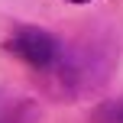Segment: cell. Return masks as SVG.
<instances>
[{"label": "cell", "instance_id": "cell-1", "mask_svg": "<svg viewBox=\"0 0 123 123\" xmlns=\"http://www.w3.org/2000/svg\"><path fill=\"white\" fill-rule=\"evenodd\" d=\"M3 49L10 52L13 58L26 62L29 68H39V71H45V68H52L62 55L58 42L52 32L39 29V26H19V29H13V36L3 42Z\"/></svg>", "mask_w": 123, "mask_h": 123}, {"label": "cell", "instance_id": "cell-2", "mask_svg": "<svg viewBox=\"0 0 123 123\" xmlns=\"http://www.w3.org/2000/svg\"><path fill=\"white\" fill-rule=\"evenodd\" d=\"M94 123H123V97L100 104L94 110Z\"/></svg>", "mask_w": 123, "mask_h": 123}, {"label": "cell", "instance_id": "cell-3", "mask_svg": "<svg viewBox=\"0 0 123 123\" xmlns=\"http://www.w3.org/2000/svg\"><path fill=\"white\" fill-rule=\"evenodd\" d=\"M65 3H78L81 6V3H91V0H65Z\"/></svg>", "mask_w": 123, "mask_h": 123}]
</instances>
